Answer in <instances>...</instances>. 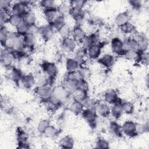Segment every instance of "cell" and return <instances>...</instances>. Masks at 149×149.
Returning <instances> with one entry per match:
<instances>
[{
	"label": "cell",
	"mask_w": 149,
	"mask_h": 149,
	"mask_svg": "<svg viewBox=\"0 0 149 149\" xmlns=\"http://www.w3.org/2000/svg\"><path fill=\"white\" fill-rule=\"evenodd\" d=\"M70 97V93L64 85H57L53 87L51 98L61 104L65 102Z\"/></svg>",
	"instance_id": "1"
},
{
	"label": "cell",
	"mask_w": 149,
	"mask_h": 149,
	"mask_svg": "<svg viewBox=\"0 0 149 149\" xmlns=\"http://www.w3.org/2000/svg\"><path fill=\"white\" fill-rule=\"evenodd\" d=\"M41 68L44 74L48 77L51 84L58 74L57 66L52 62L44 61L41 64Z\"/></svg>",
	"instance_id": "2"
},
{
	"label": "cell",
	"mask_w": 149,
	"mask_h": 149,
	"mask_svg": "<svg viewBox=\"0 0 149 149\" xmlns=\"http://www.w3.org/2000/svg\"><path fill=\"white\" fill-rule=\"evenodd\" d=\"M53 87L51 83H47L45 84L37 86L35 89V93L37 97L42 101L46 102L52 95Z\"/></svg>",
	"instance_id": "3"
},
{
	"label": "cell",
	"mask_w": 149,
	"mask_h": 149,
	"mask_svg": "<svg viewBox=\"0 0 149 149\" xmlns=\"http://www.w3.org/2000/svg\"><path fill=\"white\" fill-rule=\"evenodd\" d=\"M81 115L91 128L94 129L96 127L98 114L95 109H84Z\"/></svg>",
	"instance_id": "4"
},
{
	"label": "cell",
	"mask_w": 149,
	"mask_h": 149,
	"mask_svg": "<svg viewBox=\"0 0 149 149\" xmlns=\"http://www.w3.org/2000/svg\"><path fill=\"white\" fill-rule=\"evenodd\" d=\"M14 52L4 48L1 51V64L5 68L9 69L12 66L15 58Z\"/></svg>",
	"instance_id": "5"
},
{
	"label": "cell",
	"mask_w": 149,
	"mask_h": 149,
	"mask_svg": "<svg viewBox=\"0 0 149 149\" xmlns=\"http://www.w3.org/2000/svg\"><path fill=\"white\" fill-rule=\"evenodd\" d=\"M31 1H18L12 5L10 13L19 16H23L27 11L29 5L31 3Z\"/></svg>",
	"instance_id": "6"
},
{
	"label": "cell",
	"mask_w": 149,
	"mask_h": 149,
	"mask_svg": "<svg viewBox=\"0 0 149 149\" xmlns=\"http://www.w3.org/2000/svg\"><path fill=\"white\" fill-rule=\"evenodd\" d=\"M111 48L112 52L117 56H123L125 52L123 41L119 37H113L111 40Z\"/></svg>",
	"instance_id": "7"
},
{
	"label": "cell",
	"mask_w": 149,
	"mask_h": 149,
	"mask_svg": "<svg viewBox=\"0 0 149 149\" xmlns=\"http://www.w3.org/2000/svg\"><path fill=\"white\" fill-rule=\"evenodd\" d=\"M136 124L137 123L133 120H129L125 121L122 125H121L123 134L131 138L138 136L136 132Z\"/></svg>",
	"instance_id": "8"
},
{
	"label": "cell",
	"mask_w": 149,
	"mask_h": 149,
	"mask_svg": "<svg viewBox=\"0 0 149 149\" xmlns=\"http://www.w3.org/2000/svg\"><path fill=\"white\" fill-rule=\"evenodd\" d=\"M95 110L98 115L102 118H108L111 115V107L104 100L96 102Z\"/></svg>",
	"instance_id": "9"
},
{
	"label": "cell",
	"mask_w": 149,
	"mask_h": 149,
	"mask_svg": "<svg viewBox=\"0 0 149 149\" xmlns=\"http://www.w3.org/2000/svg\"><path fill=\"white\" fill-rule=\"evenodd\" d=\"M16 140L17 148H29L30 147L27 142L28 135L20 127H17L16 130Z\"/></svg>",
	"instance_id": "10"
},
{
	"label": "cell",
	"mask_w": 149,
	"mask_h": 149,
	"mask_svg": "<svg viewBox=\"0 0 149 149\" xmlns=\"http://www.w3.org/2000/svg\"><path fill=\"white\" fill-rule=\"evenodd\" d=\"M87 34L81 26H74L71 31L72 38L77 44L83 43Z\"/></svg>",
	"instance_id": "11"
},
{
	"label": "cell",
	"mask_w": 149,
	"mask_h": 149,
	"mask_svg": "<svg viewBox=\"0 0 149 149\" xmlns=\"http://www.w3.org/2000/svg\"><path fill=\"white\" fill-rule=\"evenodd\" d=\"M102 47L103 44L99 41L97 43L87 48V56L90 59H98L100 57Z\"/></svg>",
	"instance_id": "12"
},
{
	"label": "cell",
	"mask_w": 149,
	"mask_h": 149,
	"mask_svg": "<svg viewBox=\"0 0 149 149\" xmlns=\"http://www.w3.org/2000/svg\"><path fill=\"white\" fill-rule=\"evenodd\" d=\"M54 33V29L51 24H45L39 27L38 33L39 35L45 41L49 40L53 36Z\"/></svg>",
	"instance_id": "13"
},
{
	"label": "cell",
	"mask_w": 149,
	"mask_h": 149,
	"mask_svg": "<svg viewBox=\"0 0 149 149\" xmlns=\"http://www.w3.org/2000/svg\"><path fill=\"white\" fill-rule=\"evenodd\" d=\"M9 69L10 70L8 74V79L16 84H19L23 76L22 70L19 68L14 66H12Z\"/></svg>",
	"instance_id": "14"
},
{
	"label": "cell",
	"mask_w": 149,
	"mask_h": 149,
	"mask_svg": "<svg viewBox=\"0 0 149 149\" xmlns=\"http://www.w3.org/2000/svg\"><path fill=\"white\" fill-rule=\"evenodd\" d=\"M36 83V77L34 75L30 73L23 74L20 80V83L23 87L26 90H30L33 88Z\"/></svg>",
	"instance_id": "15"
},
{
	"label": "cell",
	"mask_w": 149,
	"mask_h": 149,
	"mask_svg": "<svg viewBox=\"0 0 149 149\" xmlns=\"http://www.w3.org/2000/svg\"><path fill=\"white\" fill-rule=\"evenodd\" d=\"M77 43L72 37H68L62 39L61 42V48L63 51L66 53L73 52L76 47Z\"/></svg>",
	"instance_id": "16"
},
{
	"label": "cell",
	"mask_w": 149,
	"mask_h": 149,
	"mask_svg": "<svg viewBox=\"0 0 149 149\" xmlns=\"http://www.w3.org/2000/svg\"><path fill=\"white\" fill-rule=\"evenodd\" d=\"M97 61L98 63L102 66V67L109 69L112 68L115 63V57L112 54H106L100 57Z\"/></svg>",
	"instance_id": "17"
},
{
	"label": "cell",
	"mask_w": 149,
	"mask_h": 149,
	"mask_svg": "<svg viewBox=\"0 0 149 149\" xmlns=\"http://www.w3.org/2000/svg\"><path fill=\"white\" fill-rule=\"evenodd\" d=\"M120 100L117 91L115 89H109L104 95V101L109 105H112Z\"/></svg>",
	"instance_id": "18"
},
{
	"label": "cell",
	"mask_w": 149,
	"mask_h": 149,
	"mask_svg": "<svg viewBox=\"0 0 149 149\" xmlns=\"http://www.w3.org/2000/svg\"><path fill=\"white\" fill-rule=\"evenodd\" d=\"M43 13L45 19L49 24H52L59 16L56 7L43 9Z\"/></svg>",
	"instance_id": "19"
},
{
	"label": "cell",
	"mask_w": 149,
	"mask_h": 149,
	"mask_svg": "<svg viewBox=\"0 0 149 149\" xmlns=\"http://www.w3.org/2000/svg\"><path fill=\"white\" fill-rule=\"evenodd\" d=\"M122 102V100L120 99L116 102L111 105V115L115 119H119L120 118L122 117L123 113Z\"/></svg>",
	"instance_id": "20"
},
{
	"label": "cell",
	"mask_w": 149,
	"mask_h": 149,
	"mask_svg": "<svg viewBox=\"0 0 149 149\" xmlns=\"http://www.w3.org/2000/svg\"><path fill=\"white\" fill-rule=\"evenodd\" d=\"M109 132L111 134L117 138H122L123 136L121 125L114 120L111 121L109 123Z\"/></svg>",
	"instance_id": "21"
},
{
	"label": "cell",
	"mask_w": 149,
	"mask_h": 149,
	"mask_svg": "<svg viewBox=\"0 0 149 149\" xmlns=\"http://www.w3.org/2000/svg\"><path fill=\"white\" fill-rule=\"evenodd\" d=\"M123 42L125 50L138 51V42L135 37L132 36L128 37L123 41Z\"/></svg>",
	"instance_id": "22"
},
{
	"label": "cell",
	"mask_w": 149,
	"mask_h": 149,
	"mask_svg": "<svg viewBox=\"0 0 149 149\" xmlns=\"http://www.w3.org/2000/svg\"><path fill=\"white\" fill-rule=\"evenodd\" d=\"M130 15L127 11L120 12L115 18V23L118 27H119L124 24L130 22Z\"/></svg>",
	"instance_id": "23"
},
{
	"label": "cell",
	"mask_w": 149,
	"mask_h": 149,
	"mask_svg": "<svg viewBox=\"0 0 149 149\" xmlns=\"http://www.w3.org/2000/svg\"><path fill=\"white\" fill-rule=\"evenodd\" d=\"M69 109L73 115L77 116L79 115H81L84 108L81 101L73 100L69 107Z\"/></svg>",
	"instance_id": "24"
},
{
	"label": "cell",
	"mask_w": 149,
	"mask_h": 149,
	"mask_svg": "<svg viewBox=\"0 0 149 149\" xmlns=\"http://www.w3.org/2000/svg\"><path fill=\"white\" fill-rule=\"evenodd\" d=\"M74 144V140L70 135H66L63 137L58 143L59 146L62 148H73Z\"/></svg>",
	"instance_id": "25"
},
{
	"label": "cell",
	"mask_w": 149,
	"mask_h": 149,
	"mask_svg": "<svg viewBox=\"0 0 149 149\" xmlns=\"http://www.w3.org/2000/svg\"><path fill=\"white\" fill-rule=\"evenodd\" d=\"M136 38V37H135ZM138 42L139 49L140 52H146L147 51L148 47V38L144 35H138L137 38H136Z\"/></svg>",
	"instance_id": "26"
},
{
	"label": "cell",
	"mask_w": 149,
	"mask_h": 149,
	"mask_svg": "<svg viewBox=\"0 0 149 149\" xmlns=\"http://www.w3.org/2000/svg\"><path fill=\"white\" fill-rule=\"evenodd\" d=\"M80 63L74 58H69L66 61L65 66L68 72L77 70Z\"/></svg>",
	"instance_id": "27"
},
{
	"label": "cell",
	"mask_w": 149,
	"mask_h": 149,
	"mask_svg": "<svg viewBox=\"0 0 149 149\" xmlns=\"http://www.w3.org/2000/svg\"><path fill=\"white\" fill-rule=\"evenodd\" d=\"M98 42V34L95 33H93L86 36L84 40L83 44L84 47H86V48H88L89 47L97 43Z\"/></svg>",
	"instance_id": "28"
},
{
	"label": "cell",
	"mask_w": 149,
	"mask_h": 149,
	"mask_svg": "<svg viewBox=\"0 0 149 149\" xmlns=\"http://www.w3.org/2000/svg\"><path fill=\"white\" fill-rule=\"evenodd\" d=\"M60 130L59 129L56 128L55 126L52 125H49L44 132L42 133L44 136L47 138L53 139L56 137L60 133Z\"/></svg>",
	"instance_id": "29"
},
{
	"label": "cell",
	"mask_w": 149,
	"mask_h": 149,
	"mask_svg": "<svg viewBox=\"0 0 149 149\" xmlns=\"http://www.w3.org/2000/svg\"><path fill=\"white\" fill-rule=\"evenodd\" d=\"M79 80L76 79H66L64 86L70 93H72L78 88Z\"/></svg>",
	"instance_id": "30"
},
{
	"label": "cell",
	"mask_w": 149,
	"mask_h": 149,
	"mask_svg": "<svg viewBox=\"0 0 149 149\" xmlns=\"http://www.w3.org/2000/svg\"><path fill=\"white\" fill-rule=\"evenodd\" d=\"M22 39L23 41L24 45L34 47L36 42V35L31 33H26L22 36Z\"/></svg>",
	"instance_id": "31"
},
{
	"label": "cell",
	"mask_w": 149,
	"mask_h": 149,
	"mask_svg": "<svg viewBox=\"0 0 149 149\" xmlns=\"http://www.w3.org/2000/svg\"><path fill=\"white\" fill-rule=\"evenodd\" d=\"M123 56L127 60L139 62V56H140V51L125 50V52Z\"/></svg>",
	"instance_id": "32"
},
{
	"label": "cell",
	"mask_w": 149,
	"mask_h": 149,
	"mask_svg": "<svg viewBox=\"0 0 149 149\" xmlns=\"http://www.w3.org/2000/svg\"><path fill=\"white\" fill-rule=\"evenodd\" d=\"M119 29L122 33L125 35H129L135 32L136 28L135 26L130 22H129L123 25L120 26Z\"/></svg>",
	"instance_id": "33"
},
{
	"label": "cell",
	"mask_w": 149,
	"mask_h": 149,
	"mask_svg": "<svg viewBox=\"0 0 149 149\" xmlns=\"http://www.w3.org/2000/svg\"><path fill=\"white\" fill-rule=\"evenodd\" d=\"M87 95V92H86L80 88H77L70 93V96L73 100L81 101Z\"/></svg>",
	"instance_id": "34"
},
{
	"label": "cell",
	"mask_w": 149,
	"mask_h": 149,
	"mask_svg": "<svg viewBox=\"0 0 149 149\" xmlns=\"http://www.w3.org/2000/svg\"><path fill=\"white\" fill-rule=\"evenodd\" d=\"M87 56V48L83 46L79 48L75 52V59L80 63L84 61L85 57Z\"/></svg>",
	"instance_id": "35"
},
{
	"label": "cell",
	"mask_w": 149,
	"mask_h": 149,
	"mask_svg": "<svg viewBox=\"0 0 149 149\" xmlns=\"http://www.w3.org/2000/svg\"><path fill=\"white\" fill-rule=\"evenodd\" d=\"M22 22H23L22 16L10 13V15L8 17L7 23H9L10 25H11L12 26L15 27L16 28Z\"/></svg>",
	"instance_id": "36"
},
{
	"label": "cell",
	"mask_w": 149,
	"mask_h": 149,
	"mask_svg": "<svg viewBox=\"0 0 149 149\" xmlns=\"http://www.w3.org/2000/svg\"><path fill=\"white\" fill-rule=\"evenodd\" d=\"M23 22L28 26L36 23V16L31 11H27L23 16H22Z\"/></svg>",
	"instance_id": "37"
},
{
	"label": "cell",
	"mask_w": 149,
	"mask_h": 149,
	"mask_svg": "<svg viewBox=\"0 0 149 149\" xmlns=\"http://www.w3.org/2000/svg\"><path fill=\"white\" fill-rule=\"evenodd\" d=\"M70 8L71 7L69 4L68 5L65 3H62L58 6L56 7V9L59 15L65 17L66 16L69 15Z\"/></svg>",
	"instance_id": "38"
},
{
	"label": "cell",
	"mask_w": 149,
	"mask_h": 149,
	"mask_svg": "<svg viewBox=\"0 0 149 149\" xmlns=\"http://www.w3.org/2000/svg\"><path fill=\"white\" fill-rule=\"evenodd\" d=\"M122 105L123 113L127 115H132L134 113V106L132 102L128 101H122Z\"/></svg>",
	"instance_id": "39"
},
{
	"label": "cell",
	"mask_w": 149,
	"mask_h": 149,
	"mask_svg": "<svg viewBox=\"0 0 149 149\" xmlns=\"http://www.w3.org/2000/svg\"><path fill=\"white\" fill-rule=\"evenodd\" d=\"M71 31L72 30L70 29L69 26L67 23L65 24L57 30L59 36L62 37V39L70 37V36H71Z\"/></svg>",
	"instance_id": "40"
},
{
	"label": "cell",
	"mask_w": 149,
	"mask_h": 149,
	"mask_svg": "<svg viewBox=\"0 0 149 149\" xmlns=\"http://www.w3.org/2000/svg\"><path fill=\"white\" fill-rule=\"evenodd\" d=\"M81 102L84 109H95L96 102L88 95Z\"/></svg>",
	"instance_id": "41"
},
{
	"label": "cell",
	"mask_w": 149,
	"mask_h": 149,
	"mask_svg": "<svg viewBox=\"0 0 149 149\" xmlns=\"http://www.w3.org/2000/svg\"><path fill=\"white\" fill-rule=\"evenodd\" d=\"M66 23L65 22V17L59 15L56 17V19L54 20L53 23L51 25H52L54 30H56L57 31L58 29H59L62 26H63Z\"/></svg>",
	"instance_id": "42"
},
{
	"label": "cell",
	"mask_w": 149,
	"mask_h": 149,
	"mask_svg": "<svg viewBox=\"0 0 149 149\" xmlns=\"http://www.w3.org/2000/svg\"><path fill=\"white\" fill-rule=\"evenodd\" d=\"M12 4H11L10 1L7 0H1L0 1V9L1 11L6 12L8 13H10L11 8Z\"/></svg>",
	"instance_id": "43"
},
{
	"label": "cell",
	"mask_w": 149,
	"mask_h": 149,
	"mask_svg": "<svg viewBox=\"0 0 149 149\" xmlns=\"http://www.w3.org/2000/svg\"><path fill=\"white\" fill-rule=\"evenodd\" d=\"M50 125V122L48 119H42L37 125V130L39 133L42 134L44 130Z\"/></svg>",
	"instance_id": "44"
},
{
	"label": "cell",
	"mask_w": 149,
	"mask_h": 149,
	"mask_svg": "<svg viewBox=\"0 0 149 149\" xmlns=\"http://www.w3.org/2000/svg\"><path fill=\"white\" fill-rule=\"evenodd\" d=\"M96 148H109V143L108 141L103 138H98L95 143Z\"/></svg>",
	"instance_id": "45"
},
{
	"label": "cell",
	"mask_w": 149,
	"mask_h": 149,
	"mask_svg": "<svg viewBox=\"0 0 149 149\" xmlns=\"http://www.w3.org/2000/svg\"><path fill=\"white\" fill-rule=\"evenodd\" d=\"M87 2V1L84 0H73L69 2V5L71 7L83 9V8L86 5Z\"/></svg>",
	"instance_id": "46"
},
{
	"label": "cell",
	"mask_w": 149,
	"mask_h": 149,
	"mask_svg": "<svg viewBox=\"0 0 149 149\" xmlns=\"http://www.w3.org/2000/svg\"><path fill=\"white\" fill-rule=\"evenodd\" d=\"M16 31L20 36H23L28 32V25L23 22L16 27Z\"/></svg>",
	"instance_id": "47"
},
{
	"label": "cell",
	"mask_w": 149,
	"mask_h": 149,
	"mask_svg": "<svg viewBox=\"0 0 149 149\" xmlns=\"http://www.w3.org/2000/svg\"><path fill=\"white\" fill-rule=\"evenodd\" d=\"M148 130V125L147 123H137L136 132L137 135L144 134Z\"/></svg>",
	"instance_id": "48"
},
{
	"label": "cell",
	"mask_w": 149,
	"mask_h": 149,
	"mask_svg": "<svg viewBox=\"0 0 149 149\" xmlns=\"http://www.w3.org/2000/svg\"><path fill=\"white\" fill-rule=\"evenodd\" d=\"M39 5L43 9H49L54 8L55 6V1L52 0H42L39 2Z\"/></svg>",
	"instance_id": "49"
},
{
	"label": "cell",
	"mask_w": 149,
	"mask_h": 149,
	"mask_svg": "<svg viewBox=\"0 0 149 149\" xmlns=\"http://www.w3.org/2000/svg\"><path fill=\"white\" fill-rule=\"evenodd\" d=\"M148 53L147 51L146 52H140V56L139 59V62H140L145 65L148 64Z\"/></svg>",
	"instance_id": "50"
},
{
	"label": "cell",
	"mask_w": 149,
	"mask_h": 149,
	"mask_svg": "<svg viewBox=\"0 0 149 149\" xmlns=\"http://www.w3.org/2000/svg\"><path fill=\"white\" fill-rule=\"evenodd\" d=\"M78 88H80L86 92H88V88H89L88 83L83 77L79 80Z\"/></svg>",
	"instance_id": "51"
},
{
	"label": "cell",
	"mask_w": 149,
	"mask_h": 149,
	"mask_svg": "<svg viewBox=\"0 0 149 149\" xmlns=\"http://www.w3.org/2000/svg\"><path fill=\"white\" fill-rule=\"evenodd\" d=\"M9 31L7 30L6 27L5 26H1L0 29V40L1 43L2 44L5 41V40L7 38L8 34H9Z\"/></svg>",
	"instance_id": "52"
},
{
	"label": "cell",
	"mask_w": 149,
	"mask_h": 149,
	"mask_svg": "<svg viewBox=\"0 0 149 149\" xmlns=\"http://www.w3.org/2000/svg\"><path fill=\"white\" fill-rule=\"evenodd\" d=\"M129 3L130 6L135 10L140 9L143 5L142 1L140 0H130L129 1Z\"/></svg>",
	"instance_id": "53"
},
{
	"label": "cell",
	"mask_w": 149,
	"mask_h": 149,
	"mask_svg": "<svg viewBox=\"0 0 149 149\" xmlns=\"http://www.w3.org/2000/svg\"><path fill=\"white\" fill-rule=\"evenodd\" d=\"M88 22L91 25H101L102 23V21L101 19L95 16H91L88 19Z\"/></svg>",
	"instance_id": "54"
},
{
	"label": "cell",
	"mask_w": 149,
	"mask_h": 149,
	"mask_svg": "<svg viewBox=\"0 0 149 149\" xmlns=\"http://www.w3.org/2000/svg\"><path fill=\"white\" fill-rule=\"evenodd\" d=\"M39 27L36 25V24H33L31 25L28 26V32L29 33H31L33 34H36L38 33Z\"/></svg>",
	"instance_id": "55"
}]
</instances>
